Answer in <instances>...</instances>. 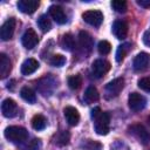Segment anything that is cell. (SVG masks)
<instances>
[{"mask_svg":"<svg viewBox=\"0 0 150 150\" xmlns=\"http://www.w3.org/2000/svg\"><path fill=\"white\" fill-rule=\"evenodd\" d=\"M91 118L94 120V128H95L96 134L103 136L109 132L110 117L108 112H104L101 110V108L95 107L91 110Z\"/></svg>","mask_w":150,"mask_h":150,"instance_id":"obj_1","label":"cell"},{"mask_svg":"<svg viewBox=\"0 0 150 150\" xmlns=\"http://www.w3.org/2000/svg\"><path fill=\"white\" fill-rule=\"evenodd\" d=\"M4 135L8 141L13 143H20L28 138V131L23 127H19V125L7 127L4 131Z\"/></svg>","mask_w":150,"mask_h":150,"instance_id":"obj_2","label":"cell"},{"mask_svg":"<svg viewBox=\"0 0 150 150\" xmlns=\"http://www.w3.org/2000/svg\"><path fill=\"white\" fill-rule=\"evenodd\" d=\"M129 131H130V134H132L138 139L139 143H142L144 145L149 144V142H150V132L144 128V125H142L139 123L132 124V125L129 127Z\"/></svg>","mask_w":150,"mask_h":150,"instance_id":"obj_3","label":"cell"},{"mask_svg":"<svg viewBox=\"0 0 150 150\" xmlns=\"http://www.w3.org/2000/svg\"><path fill=\"white\" fill-rule=\"evenodd\" d=\"M124 87V79L123 77H116L105 86V94L108 97H116L122 91Z\"/></svg>","mask_w":150,"mask_h":150,"instance_id":"obj_4","label":"cell"},{"mask_svg":"<svg viewBox=\"0 0 150 150\" xmlns=\"http://www.w3.org/2000/svg\"><path fill=\"white\" fill-rule=\"evenodd\" d=\"M109 69H110V63L107 60H103V59H97L91 64L93 75L95 77H97V79H100L104 74H107L109 71Z\"/></svg>","mask_w":150,"mask_h":150,"instance_id":"obj_5","label":"cell"},{"mask_svg":"<svg viewBox=\"0 0 150 150\" xmlns=\"http://www.w3.org/2000/svg\"><path fill=\"white\" fill-rule=\"evenodd\" d=\"M82 19L89 23L90 26H94V27H98L102 21H103V14L102 12L97 11V9H93V11H87L82 14Z\"/></svg>","mask_w":150,"mask_h":150,"instance_id":"obj_6","label":"cell"},{"mask_svg":"<svg viewBox=\"0 0 150 150\" xmlns=\"http://www.w3.org/2000/svg\"><path fill=\"white\" fill-rule=\"evenodd\" d=\"M128 103H129V108L132 111H139L145 107L146 100L143 95L138 93H131L128 97Z\"/></svg>","mask_w":150,"mask_h":150,"instance_id":"obj_7","label":"cell"},{"mask_svg":"<svg viewBox=\"0 0 150 150\" xmlns=\"http://www.w3.org/2000/svg\"><path fill=\"white\" fill-rule=\"evenodd\" d=\"M15 25H16V21H15L14 18H9L8 20H6L2 23V26L0 28V38H1V40L7 41L13 36L14 29H15Z\"/></svg>","mask_w":150,"mask_h":150,"instance_id":"obj_8","label":"cell"},{"mask_svg":"<svg viewBox=\"0 0 150 150\" xmlns=\"http://www.w3.org/2000/svg\"><path fill=\"white\" fill-rule=\"evenodd\" d=\"M21 42H22V46H23L25 48L32 49V48H34V47L38 45V42H39L38 34L35 33V30H34L33 28H28V29L23 33V35H22V38H21Z\"/></svg>","mask_w":150,"mask_h":150,"instance_id":"obj_9","label":"cell"},{"mask_svg":"<svg viewBox=\"0 0 150 150\" xmlns=\"http://www.w3.org/2000/svg\"><path fill=\"white\" fill-rule=\"evenodd\" d=\"M149 63H150L149 54L142 52V53H139V54H137L135 56L134 62H132V67H134V69L136 71H143V70H145L148 68Z\"/></svg>","mask_w":150,"mask_h":150,"instance_id":"obj_10","label":"cell"},{"mask_svg":"<svg viewBox=\"0 0 150 150\" xmlns=\"http://www.w3.org/2000/svg\"><path fill=\"white\" fill-rule=\"evenodd\" d=\"M16 111H18V105H16L14 100L6 98V100L2 101V103H1V112H2V115L5 117H7V118L14 117L16 115Z\"/></svg>","mask_w":150,"mask_h":150,"instance_id":"obj_11","label":"cell"},{"mask_svg":"<svg viewBox=\"0 0 150 150\" xmlns=\"http://www.w3.org/2000/svg\"><path fill=\"white\" fill-rule=\"evenodd\" d=\"M39 1L38 0H19L16 6L19 8L20 12L25 13V14H32L34 13L38 7H39Z\"/></svg>","mask_w":150,"mask_h":150,"instance_id":"obj_12","label":"cell"},{"mask_svg":"<svg viewBox=\"0 0 150 150\" xmlns=\"http://www.w3.org/2000/svg\"><path fill=\"white\" fill-rule=\"evenodd\" d=\"M111 30H112V34L117 39L123 40L127 38V34H128V23L124 20H116L112 23Z\"/></svg>","mask_w":150,"mask_h":150,"instance_id":"obj_13","label":"cell"},{"mask_svg":"<svg viewBox=\"0 0 150 150\" xmlns=\"http://www.w3.org/2000/svg\"><path fill=\"white\" fill-rule=\"evenodd\" d=\"M49 15L59 25H63V23L67 22V15H66L63 8L60 7V6H56V5L50 6L49 7Z\"/></svg>","mask_w":150,"mask_h":150,"instance_id":"obj_14","label":"cell"},{"mask_svg":"<svg viewBox=\"0 0 150 150\" xmlns=\"http://www.w3.org/2000/svg\"><path fill=\"white\" fill-rule=\"evenodd\" d=\"M63 115H64V118L69 125H73V127L77 125V123L80 121V114H79L76 108H74L71 105L66 107L63 109Z\"/></svg>","mask_w":150,"mask_h":150,"instance_id":"obj_15","label":"cell"},{"mask_svg":"<svg viewBox=\"0 0 150 150\" xmlns=\"http://www.w3.org/2000/svg\"><path fill=\"white\" fill-rule=\"evenodd\" d=\"M93 43H94V42H93V38H91V35H90L88 32L81 30V32L79 33V45H80V47H81L83 50H87V52L91 50Z\"/></svg>","mask_w":150,"mask_h":150,"instance_id":"obj_16","label":"cell"},{"mask_svg":"<svg viewBox=\"0 0 150 150\" xmlns=\"http://www.w3.org/2000/svg\"><path fill=\"white\" fill-rule=\"evenodd\" d=\"M12 70V62L8 59V56L4 53L0 54V77L5 79L9 75Z\"/></svg>","mask_w":150,"mask_h":150,"instance_id":"obj_17","label":"cell"},{"mask_svg":"<svg viewBox=\"0 0 150 150\" xmlns=\"http://www.w3.org/2000/svg\"><path fill=\"white\" fill-rule=\"evenodd\" d=\"M38 68H39V62L35 59L29 57L25 60L23 63L21 64V73L22 75H29V74H33Z\"/></svg>","mask_w":150,"mask_h":150,"instance_id":"obj_18","label":"cell"},{"mask_svg":"<svg viewBox=\"0 0 150 150\" xmlns=\"http://www.w3.org/2000/svg\"><path fill=\"white\" fill-rule=\"evenodd\" d=\"M98 97H100L98 91H97V89H96L94 86H89V87L86 89L84 95H83V100H84V102L88 103V104L96 102V101L98 100Z\"/></svg>","mask_w":150,"mask_h":150,"instance_id":"obj_19","label":"cell"},{"mask_svg":"<svg viewBox=\"0 0 150 150\" xmlns=\"http://www.w3.org/2000/svg\"><path fill=\"white\" fill-rule=\"evenodd\" d=\"M46 124H47V120L43 115L41 114H36L33 116L32 118V127L35 129V130H42L46 128Z\"/></svg>","mask_w":150,"mask_h":150,"instance_id":"obj_20","label":"cell"},{"mask_svg":"<svg viewBox=\"0 0 150 150\" xmlns=\"http://www.w3.org/2000/svg\"><path fill=\"white\" fill-rule=\"evenodd\" d=\"M20 96L28 103H34L36 101V95L34 93L33 89L28 88V87H22L20 90Z\"/></svg>","mask_w":150,"mask_h":150,"instance_id":"obj_21","label":"cell"},{"mask_svg":"<svg viewBox=\"0 0 150 150\" xmlns=\"http://www.w3.org/2000/svg\"><path fill=\"white\" fill-rule=\"evenodd\" d=\"M61 47L64 49V50H73L74 47H75V41H74V38L71 34L67 33L62 36L61 39Z\"/></svg>","mask_w":150,"mask_h":150,"instance_id":"obj_22","label":"cell"},{"mask_svg":"<svg viewBox=\"0 0 150 150\" xmlns=\"http://www.w3.org/2000/svg\"><path fill=\"white\" fill-rule=\"evenodd\" d=\"M38 26H39V28L43 32V33H46V32H48V30H50V28H52V23H50V20L48 19V16L46 15V14H42V15H40L39 18H38Z\"/></svg>","mask_w":150,"mask_h":150,"instance_id":"obj_23","label":"cell"},{"mask_svg":"<svg viewBox=\"0 0 150 150\" xmlns=\"http://www.w3.org/2000/svg\"><path fill=\"white\" fill-rule=\"evenodd\" d=\"M129 48H130L129 43H123V45H120L117 47V50H116V61L117 62H122L123 61V59L125 57Z\"/></svg>","mask_w":150,"mask_h":150,"instance_id":"obj_24","label":"cell"},{"mask_svg":"<svg viewBox=\"0 0 150 150\" xmlns=\"http://www.w3.org/2000/svg\"><path fill=\"white\" fill-rule=\"evenodd\" d=\"M69 142V134L67 131H60L57 135H55V144L59 146L67 145Z\"/></svg>","mask_w":150,"mask_h":150,"instance_id":"obj_25","label":"cell"},{"mask_svg":"<svg viewBox=\"0 0 150 150\" xmlns=\"http://www.w3.org/2000/svg\"><path fill=\"white\" fill-rule=\"evenodd\" d=\"M81 84H82V77L80 75H73L68 77V86L70 89L76 90L81 87Z\"/></svg>","mask_w":150,"mask_h":150,"instance_id":"obj_26","label":"cell"},{"mask_svg":"<svg viewBox=\"0 0 150 150\" xmlns=\"http://www.w3.org/2000/svg\"><path fill=\"white\" fill-rule=\"evenodd\" d=\"M97 50H98V53H100L101 55H107V54H109L110 50H111V45H110V42H108L107 40L100 41L98 45H97Z\"/></svg>","mask_w":150,"mask_h":150,"instance_id":"obj_27","label":"cell"},{"mask_svg":"<svg viewBox=\"0 0 150 150\" xmlns=\"http://www.w3.org/2000/svg\"><path fill=\"white\" fill-rule=\"evenodd\" d=\"M111 7L117 13H124L127 12V2L123 0H114L111 1Z\"/></svg>","mask_w":150,"mask_h":150,"instance_id":"obj_28","label":"cell"},{"mask_svg":"<svg viewBox=\"0 0 150 150\" xmlns=\"http://www.w3.org/2000/svg\"><path fill=\"white\" fill-rule=\"evenodd\" d=\"M49 62L54 67H62L66 63V57L63 55H61V54H55V55L52 56Z\"/></svg>","mask_w":150,"mask_h":150,"instance_id":"obj_29","label":"cell"},{"mask_svg":"<svg viewBox=\"0 0 150 150\" xmlns=\"http://www.w3.org/2000/svg\"><path fill=\"white\" fill-rule=\"evenodd\" d=\"M138 87L150 93V77H142L138 80Z\"/></svg>","mask_w":150,"mask_h":150,"instance_id":"obj_30","label":"cell"},{"mask_svg":"<svg viewBox=\"0 0 150 150\" xmlns=\"http://www.w3.org/2000/svg\"><path fill=\"white\" fill-rule=\"evenodd\" d=\"M83 148L86 150H101V144L97 142H94L91 139H88L86 143H83Z\"/></svg>","mask_w":150,"mask_h":150,"instance_id":"obj_31","label":"cell"},{"mask_svg":"<svg viewBox=\"0 0 150 150\" xmlns=\"http://www.w3.org/2000/svg\"><path fill=\"white\" fill-rule=\"evenodd\" d=\"M40 149H41V141L38 138L32 139L27 146V150H40Z\"/></svg>","mask_w":150,"mask_h":150,"instance_id":"obj_32","label":"cell"},{"mask_svg":"<svg viewBox=\"0 0 150 150\" xmlns=\"http://www.w3.org/2000/svg\"><path fill=\"white\" fill-rule=\"evenodd\" d=\"M143 42H144L145 46L150 47V29L144 32V34H143Z\"/></svg>","mask_w":150,"mask_h":150,"instance_id":"obj_33","label":"cell"},{"mask_svg":"<svg viewBox=\"0 0 150 150\" xmlns=\"http://www.w3.org/2000/svg\"><path fill=\"white\" fill-rule=\"evenodd\" d=\"M137 4L141 7H144V8H149L150 7V0H137Z\"/></svg>","mask_w":150,"mask_h":150,"instance_id":"obj_34","label":"cell"},{"mask_svg":"<svg viewBox=\"0 0 150 150\" xmlns=\"http://www.w3.org/2000/svg\"><path fill=\"white\" fill-rule=\"evenodd\" d=\"M148 122H149V124H150V116H149V118H148Z\"/></svg>","mask_w":150,"mask_h":150,"instance_id":"obj_35","label":"cell"}]
</instances>
